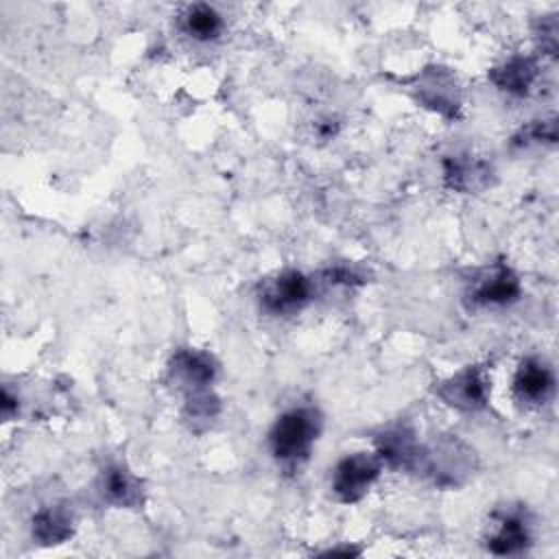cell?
Masks as SVG:
<instances>
[{
  "instance_id": "6da1fadb",
  "label": "cell",
  "mask_w": 559,
  "mask_h": 559,
  "mask_svg": "<svg viewBox=\"0 0 559 559\" xmlns=\"http://www.w3.org/2000/svg\"><path fill=\"white\" fill-rule=\"evenodd\" d=\"M321 430V415L312 406L284 411L269 430V448L277 463L299 465L308 459Z\"/></svg>"
},
{
  "instance_id": "7a4b0ae2",
  "label": "cell",
  "mask_w": 559,
  "mask_h": 559,
  "mask_svg": "<svg viewBox=\"0 0 559 559\" xmlns=\"http://www.w3.org/2000/svg\"><path fill=\"white\" fill-rule=\"evenodd\" d=\"M419 469H424L441 487L461 485L476 467V456L469 445L456 437L439 439L430 448H421Z\"/></svg>"
},
{
  "instance_id": "3957f363",
  "label": "cell",
  "mask_w": 559,
  "mask_h": 559,
  "mask_svg": "<svg viewBox=\"0 0 559 559\" xmlns=\"http://www.w3.org/2000/svg\"><path fill=\"white\" fill-rule=\"evenodd\" d=\"M382 472V461L378 454L369 452H354L343 456L332 472V493L345 502L354 504L365 498V493L371 489V485L378 480Z\"/></svg>"
},
{
  "instance_id": "277c9868",
  "label": "cell",
  "mask_w": 559,
  "mask_h": 559,
  "mask_svg": "<svg viewBox=\"0 0 559 559\" xmlns=\"http://www.w3.org/2000/svg\"><path fill=\"white\" fill-rule=\"evenodd\" d=\"M310 295H312L310 280L301 271L288 269L262 284L258 293V301L264 312L280 317V314H293L301 310L310 301Z\"/></svg>"
},
{
  "instance_id": "5b68a950",
  "label": "cell",
  "mask_w": 559,
  "mask_h": 559,
  "mask_svg": "<svg viewBox=\"0 0 559 559\" xmlns=\"http://www.w3.org/2000/svg\"><path fill=\"white\" fill-rule=\"evenodd\" d=\"M435 391L448 406L472 413L485 408L489 384L478 367H465L450 376L448 380L439 382Z\"/></svg>"
},
{
  "instance_id": "8992f818",
  "label": "cell",
  "mask_w": 559,
  "mask_h": 559,
  "mask_svg": "<svg viewBox=\"0 0 559 559\" xmlns=\"http://www.w3.org/2000/svg\"><path fill=\"white\" fill-rule=\"evenodd\" d=\"M520 295H522L520 280L507 264H496L493 269H489L480 280L474 282L469 290L472 304L491 306V308L511 306L520 299Z\"/></svg>"
},
{
  "instance_id": "52a82bcc",
  "label": "cell",
  "mask_w": 559,
  "mask_h": 559,
  "mask_svg": "<svg viewBox=\"0 0 559 559\" xmlns=\"http://www.w3.org/2000/svg\"><path fill=\"white\" fill-rule=\"evenodd\" d=\"M511 389L522 404H544L555 391L552 369L539 358H526L520 362Z\"/></svg>"
},
{
  "instance_id": "ba28073f",
  "label": "cell",
  "mask_w": 559,
  "mask_h": 559,
  "mask_svg": "<svg viewBox=\"0 0 559 559\" xmlns=\"http://www.w3.org/2000/svg\"><path fill=\"white\" fill-rule=\"evenodd\" d=\"M376 454L389 467L417 469L421 445L415 439V432L406 426H393L376 437Z\"/></svg>"
},
{
  "instance_id": "9c48e42d",
  "label": "cell",
  "mask_w": 559,
  "mask_h": 559,
  "mask_svg": "<svg viewBox=\"0 0 559 559\" xmlns=\"http://www.w3.org/2000/svg\"><path fill=\"white\" fill-rule=\"evenodd\" d=\"M491 166L472 155H448L443 159V181L456 192H478L491 183Z\"/></svg>"
},
{
  "instance_id": "30bf717a",
  "label": "cell",
  "mask_w": 559,
  "mask_h": 559,
  "mask_svg": "<svg viewBox=\"0 0 559 559\" xmlns=\"http://www.w3.org/2000/svg\"><path fill=\"white\" fill-rule=\"evenodd\" d=\"M417 98L432 111L454 118L459 114V96L454 76L445 68H430L417 83Z\"/></svg>"
},
{
  "instance_id": "8fae6325",
  "label": "cell",
  "mask_w": 559,
  "mask_h": 559,
  "mask_svg": "<svg viewBox=\"0 0 559 559\" xmlns=\"http://www.w3.org/2000/svg\"><path fill=\"white\" fill-rule=\"evenodd\" d=\"M170 376L186 384L190 391H203L216 378V362L207 352L201 349H177L170 358Z\"/></svg>"
},
{
  "instance_id": "7c38bea8",
  "label": "cell",
  "mask_w": 559,
  "mask_h": 559,
  "mask_svg": "<svg viewBox=\"0 0 559 559\" xmlns=\"http://www.w3.org/2000/svg\"><path fill=\"white\" fill-rule=\"evenodd\" d=\"M531 544V526L522 511H507L498 515V526L487 537L491 555H518Z\"/></svg>"
},
{
  "instance_id": "4fadbf2b",
  "label": "cell",
  "mask_w": 559,
  "mask_h": 559,
  "mask_svg": "<svg viewBox=\"0 0 559 559\" xmlns=\"http://www.w3.org/2000/svg\"><path fill=\"white\" fill-rule=\"evenodd\" d=\"M537 79V63L531 57L513 55L489 70V81L509 96H526Z\"/></svg>"
},
{
  "instance_id": "5bb4252c",
  "label": "cell",
  "mask_w": 559,
  "mask_h": 559,
  "mask_svg": "<svg viewBox=\"0 0 559 559\" xmlns=\"http://www.w3.org/2000/svg\"><path fill=\"white\" fill-rule=\"evenodd\" d=\"M100 493L116 507H138L142 502L140 480L118 463H111L100 472Z\"/></svg>"
},
{
  "instance_id": "9a60e30c",
  "label": "cell",
  "mask_w": 559,
  "mask_h": 559,
  "mask_svg": "<svg viewBox=\"0 0 559 559\" xmlns=\"http://www.w3.org/2000/svg\"><path fill=\"white\" fill-rule=\"evenodd\" d=\"M74 531L72 515L66 507H44L31 520L33 539L41 546H57L66 542Z\"/></svg>"
},
{
  "instance_id": "2e32d148",
  "label": "cell",
  "mask_w": 559,
  "mask_h": 559,
  "mask_svg": "<svg viewBox=\"0 0 559 559\" xmlns=\"http://www.w3.org/2000/svg\"><path fill=\"white\" fill-rule=\"evenodd\" d=\"M181 28L197 41H210L221 35L223 17L210 4H192L181 15Z\"/></svg>"
},
{
  "instance_id": "e0dca14e",
  "label": "cell",
  "mask_w": 559,
  "mask_h": 559,
  "mask_svg": "<svg viewBox=\"0 0 559 559\" xmlns=\"http://www.w3.org/2000/svg\"><path fill=\"white\" fill-rule=\"evenodd\" d=\"M218 411H221V402L207 389L190 391L183 406V419L190 424V428L201 430L218 415Z\"/></svg>"
},
{
  "instance_id": "ac0fdd59",
  "label": "cell",
  "mask_w": 559,
  "mask_h": 559,
  "mask_svg": "<svg viewBox=\"0 0 559 559\" xmlns=\"http://www.w3.org/2000/svg\"><path fill=\"white\" fill-rule=\"evenodd\" d=\"M555 144L557 142V120L555 118H544V120H533L531 124L522 127L513 135L515 146H528V144Z\"/></svg>"
},
{
  "instance_id": "d6986e66",
  "label": "cell",
  "mask_w": 559,
  "mask_h": 559,
  "mask_svg": "<svg viewBox=\"0 0 559 559\" xmlns=\"http://www.w3.org/2000/svg\"><path fill=\"white\" fill-rule=\"evenodd\" d=\"M325 282L330 284H343V286H354V284H365L367 275L354 264H334L323 271Z\"/></svg>"
},
{
  "instance_id": "ffe728a7",
  "label": "cell",
  "mask_w": 559,
  "mask_h": 559,
  "mask_svg": "<svg viewBox=\"0 0 559 559\" xmlns=\"http://www.w3.org/2000/svg\"><path fill=\"white\" fill-rule=\"evenodd\" d=\"M557 20L555 15H548V17H542L539 20V28H537V39L542 44V50L548 52V55H555L557 52Z\"/></svg>"
},
{
  "instance_id": "44dd1931",
  "label": "cell",
  "mask_w": 559,
  "mask_h": 559,
  "mask_svg": "<svg viewBox=\"0 0 559 559\" xmlns=\"http://www.w3.org/2000/svg\"><path fill=\"white\" fill-rule=\"evenodd\" d=\"M0 413L4 419H11L17 413V397L11 395L9 389L2 391V402H0Z\"/></svg>"
}]
</instances>
